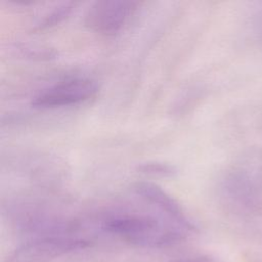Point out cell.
I'll use <instances>...</instances> for the list:
<instances>
[{
  "instance_id": "8992f818",
  "label": "cell",
  "mask_w": 262,
  "mask_h": 262,
  "mask_svg": "<svg viewBox=\"0 0 262 262\" xmlns=\"http://www.w3.org/2000/svg\"><path fill=\"white\" fill-rule=\"evenodd\" d=\"M76 5H77L76 2H69V3H63L61 5H58L57 7L52 9L50 12L45 14L43 18H41L35 25L33 31H37V32L44 31L62 23L72 14Z\"/></svg>"
},
{
  "instance_id": "ba28073f",
  "label": "cell",
  "mask_w": 262,
  "mask_h": 262,
  "mask_svg": "<svg viewBox=\"0 0 262 262\" xmlns=\"http://www.w3.org/2000/svg\"><path fill=\"white\" fill-rule=\"evenodd\" d=\"M136 170L142 174L160 177H171L177 173V169L174 166L162 162L140 163L137 165Z\"/></svg>"
},
{
  "instance_id": "277c9868",
  "label": "cell",
  "mask_w": 262,
  "mask_h": 262,
  "mask_svg": "<svg viewBox=\"0 0 262 262\" xmlns=\"http://www.w3.org/2000/svg\"><path fill=\"white\" fill-rule=\"evenodd\" d=\"M139 6L137 1H96L85 14V25L90 31L101 36H115L125 29Z\"/></svg>"
},
{
  "instance_id": "52a82bcc",
  "label": "cell",
  "mask_w": 262,
  "mask_h": 262,
  "mask_svg": "<svg viewBox=\"0 0 262 262\" xmlns=\"http://www.w3.org/2000/svg\"><path fill=\"white\" fill-rule=\"evenodd\" d=\"M17 54L30 58V59H37V60H48L55 58L56 51L54 49L48 48V47H42L37 45H27L21 44L15 47Z\"/></svg>"
},
{
  "instance_id": "3957f363",
  "label": "cell",
  "mask_w": 262,
  "mask_h": 262,
  "mask_svg": "<svg viewBox=\"0 0 262 262\" xmlns=\"http://www.w3.org/2000/svg\"><path fill=\"white\" fill-rule=\"evenodd\" d=\"M89 245V241L72 235L35 237L16 247L4 262H50Z\"/></svg>"
},
{
  "instance_id": "9c48e42d",
  "label": "cell",
  "mask_w": 262,
  "mask_h": 262,
  "mask_svg": "<svg viewBox=\"0 0 262 262\" xmlns=\"http://www.w3.org/2000/svg\"><path fill=\"white\" fill-rule=\"evenodd\" d=\"M172 262H218V261L210 256L200 255V256H190V257H183V258L175 259Z\"/></svg>"
},
{
  "instance_id": "6da1fadb",
  "label": "cell",
  "mask_w": 262,
  "mask_h": 262,
  "mask_svg": "<svg viewBox=\"0 0 262 262\" xmlns=\"http://www.w3.org/2000/svg\"><path fill=\"white\" fill-rule=\"evenodd\" d=\"M102 228L121 239L138 247H167L185 238V231L164 225L150 216L135 213L115 214L102 221Z\"/></svg>"
},
{
  "instance_id": "5b68a950",
  "label": "cell",
  "mask_w": 262,
  "mask_h": 262,
  "mask_svg": "<svg viewBox=\"0 0 262 262\" xmlns=\"http://www.w3.org/2000/svg\"><path fill=\"white\" fill-rule=\"evenodd\" d=\"M133 191L143 201L155 206L185 232L196 231V226L186 215L180 204L159 185L140 181L133 185Z\"/></svg>"
},
{
  "instance_id": "7a4b0ae2",
  "label": "cell",
  "mask_w": 262,
  "mask_h": 262,
  "mask_svg": "<svg viewBox=\"0 0 262 262\" xmlns=\"http://www.w3.org/2000/svg\"><path fill=\"white\" fill-rule=\"evenodd\" d=\"M98 90V84L92 79L84 77L70 78L40 90L32 98L31 105L41 110L79 105L95 97Z\"/></svg>"
}]
</instances>
